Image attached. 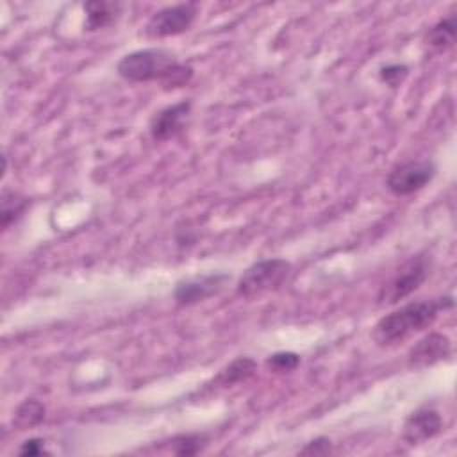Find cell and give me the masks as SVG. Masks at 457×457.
Returning <instances> with one entry per match:
<instances>
[{
	"label": "cell",
	"instance_id": "cell-14",
	"mask_svg": "<svg viewBox=\"0 0 457 457\" xmlns=\"http://www.w3.org/2000/svg\"><path fill=\"white\" fill-rule=\"evenodd\" d=\"M255 370H257V362L252 357H237L216 375L214 382L218 386L228 387V386L248 380L250 377H253Z\"/></svg>",
	"mask_w": 457,
	"mask_h": 457
},
{
	"label": "cell",
	"instance_id": "cell-1",
	"mask_svg": "<svg viewBox=\"0 0 457 457\" xmlns=\"http://www.w3.org/2000/svg\"><path fill=\"white\" fill-rule=\"evenodd\" d=\"M116 71L127 82H159L168 89L182 87L193 77V68L164 48L134 50L120 59Z\"/></svg>",
	"mask_w": 457,
	"mask_h": 457
},
{
	"label": "cell",
	"instance_id": "cell-6",
	"mask_svg": "<svg viewBox=\"0 0 457 457\" xmlns=\"http://www.w3.org/2000/svg\"><path fill=\"white\" fill-rule=\"evenodd\" d=\"M434 177H436V164L432 161L428 159L407 161L395 166L389 171L386 179V187L396 196H407L428 186Z\"/></svg>",
	"mask_w": 457,
	"mask_h": 457
},
{
	"label": "cell",
	"instance_id": "cell-11",
	"mask_svg": "<svg viewBox=\"0 0 457 457\" xmlns=\"http://www.w3.org/2000/svg\"><path fill=\"white\" fill-rule=\"evenodd\" d=\"M82 7L86 12L84 27L87 30H98L112 25L120 18L123 5L120 2L93 0V2H86Z\"/></svg>",
	"mask_w": 457,
	"mask_h": 457
},
{
	"label": "cell",
	"instance_id": "cell-5",
	"mask_svg": "<svg viewBox=\"0 0 457 457\" xmlns=\"http://www.w3.org/2000/svg\"><path fill=\"white\" fill-rule=\"evenodd\" d=\"M196 14L198 5L195 2L166 5L150 16L145 27V34L152 39H162L182 34L193 25Z\"/></svg>",
	"mask_w": 457,
	"mask_h": 457
},
{
	"label": "cell",
	"instance_id": "cell-13",
	"mask_svg": "<svg viewBox=\"0 0 457 457\" xmlns=\"http://www.w3.org/2000/svg\"><path fill=\"white\" fill-rule=\"evenodd\" d=\"M455 29H457V18L455 14H450L446 18H441L436 25L430 27L427 34V45L434 52H446L455 43Z\"/></svg>",
	"mask_w": 457,
	"mask_h": 457
},
{
	"label": "cell",
	"instance_id": "cell-3",
	"mask_svg": "<svg viewBox=\"0 0 457 457\" xmlns=\"http://www.w3.org/2000/svg\"><path fill=\"white\" fill-rule=\"evenodd\" d=\"M293 264L286 259H262L248 266L237 282V295L243 298H255L270 291L280 289L291 277Z\"/></svg>",
	"mask_w": 457,
	"mask_h": 457
},
{
	"label": "cell",
	"instance_id": "cell-9",
	"mask_svg": "<svg viewBox=\"0 0 457 457\" xmlns=\"http://www.w3.org/2000/svg\"><path fill=\"white\" fill-rule=\"evenodd\" d=\"M452 353V341L441 332H430L412 345L407 353V366L412 370H423L434 366Z\"/></svg>",
	"mask_w": 457,
	"mask_h": 457
},
{
	"label": "cell",
	"instance_id": "cell-15",
	"mask_svg": "<svg viewBox=\"0 0 457 457\" xmlns=\"http://www.w3.org/2000/svg\"><path fill=\"white\" fill-rule=\"evenodd\" d=\"M43 420H45V405L36 398H27L14 411L12 423L18 427V430H27L39 425Z\"/></svg>",
	"mask_w": 457,
	"mask_h": 457
},
{
	"label": "cell",
	"instance_id": "cell-17",
	"mask_svg": "<svg viewBox=\"0 0 457 457\" xmlns=\"http://www.w3.org/2000/svg\"><path fill=\"white\" fill-rule=\"evenodd\" d=\"M300 364V355L295 352H277L266 359V366L275 373H289Z\"/></svg>",
	"mask_w": 457,
	"mask_h": 457
},
{
	"label": "cell",
	"instance_id": "cell-2",
	"mask_svg": "<svg viewBox=\"0 0 457 457\" xmlns=\"http://www.w3.org/2000/svg\"><path fill=\"white\" fill-rule=\"evenodd\" d=\"M453 307L452 296H439L430 300H418L409 302L389 314L382 316L371 330V339L380 348L395 346L405 341L414 332L423 330L425 327L432 325L441 311Z\"/></svg>",
	"mask_w": 457,
	"mask_h": 457
},
{
	"label": "cell",
	"instance_id": "cell-20",
	"mask_svg": "<svg viewBox=\"0 0 457 457\" xmlns=\"http://www.w3.org/2000/svg\"><path fill=\"white\" fill-rule=\"evenodd\" d=\"M20 453L21 455H41V453H46L45 441L41 437H30L27 441H23V445L20 446Z\"/></svg>",
	"mask_w": 457,
	"mask_h": 457
},
{
	"label": "cell",
	"instance_id": "cell-8",
	"mask_svg": "<svg viewBox=\"0 0 457 457\" xmlns=\"http://www.w3.org/2000/svg\"><path fill=\"white\" fill-rule=\"evenodd\" d=\"M227 273H211V275H196L191 278H184L177 282L173 296L179 305H193L209 296L218 295L223 286L228 282Z\"/></svg>",
	"mask_w": 457,
	"mask_h": 457
},
{
	"label": "cell",
	"instance_id": "cell-19",
	"mask_svg": "<svg viewBox=\"0 0 457 457\" xmlns=\"http://www.w3.org/2000/svg\"><path fill=\"white\" fill-rule=\"evenodd\" d=\"M332 452V443L328 437H316L312 441H309L300 453L302 455H327Z\"/></svg>",
	"mask_w": 457,
	"mask_h": 457
},
{
	"label": "cell",
	"instance_id": "cell-4",
	"mask_svg": "<svg viewBox=\"0 0 457 457\" xmlns=\"http://www.w3.org/2000/svg\"><path fill=\"white\" fill-rule=\"evenodd\" d=\"M430 273V259L423 253L407 259L400 270L380 287L378 305H395L414 293Z\"/></svg>",
	"mask_w": 457,
	"mask_h": 457
},
{
	"label": "cell",
	"instance_id": "cell-16",
	"mask_svg": "<svg viewBox=\"0 0 457 457\" xmlns=\"http://www.w3.org/2000/svg\"><path fill=\"white\" fill-rule=\"evenodd\" d=\"M171 452L177 455H196L207 445L205 434H180L171 437Z\"/></svg>",
	"mask_w": 457,
	"mask_h": 457
},
{
	"label": "cell",
	"instance_id": "cell-18",
	"mask_svg": "<svg viewBox=\"0 0 457 457\" xmlns=\"http://www.w3.org/2000/svg\"><path fill=\"white\" fill-rule=\"evenodd\" d=\"M409 75V66L405 64H386L380 68L378 77L384 84L391 87H398Z\"/></svg>",
	"mask_w": 457,
	"mask_h": 457
},
{
	"label": "cell",
	"instance_id": "cell-7",
	"mask_svg": "<svg viewBox=\"0 0 457 457\" xmlns=\"http://www.w3.org/2000/svg\"><path fill=\"white\" fill-rule=\"evenodd\" d=\"M191 100H180L177 104L166 105L157 111L148 123V132L154 141H168L177 137L189 123L191 118Z\"/></svg>",
	"mask_w": 457,
	"mask_h": 457
},
{
	"label": "cell",
	"instance_id": "cell-12",
	"mask_svg": "<svg viewBox=\"0 0 457 457\" xmlns=\"http://www.w3.org/2000/svg\"><path fill=\"white\" fill-rule=\"evenodd\" d=\"M29 196H25L23 193L11 189V187H4L2 189V196H0V220H2V228H9L11 223L18 221L23 212L29 207Z\"/></svg>",
	"mask_w": 457,
	"mask_h": 457
},
{
	"label": "cell",
	"instance_id": "cell-10",
	"mask_svg": "<svg viewBox=\"0 0 457 457\" xmlns=\"http://www.w3.org/2000/svg\"><path fill=\"white\" fill-rule=\"evenodd\" d=\"M443 428L441 414L428 405L416 409L403 423L402 437L409 445H421L432 437H436Z\"/></svg>",
	"mask_w": 457,
	"mask_h": 457
}]
</instances>
